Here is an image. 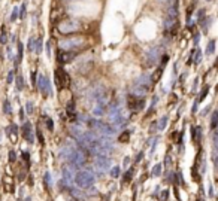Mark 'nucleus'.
I'll return each instance as SVG.
<instances>
[{
	"label": "nucleus",
	"instance_id": "1a4fd4ad",
	"mask_svg": "<svg viewBox=\"0 0 218 201\" xmlns=\"http://www.w3.org/2000/svg\"><path fill=\"white\" fill-rule=\"evenodd\" d=\"M6 134L8 137L11 139L12 143H17V139H18V127L15 124H11L8 128H6Z\"/></svg>",
	"mask_w": 218,
	"mask_h": 201
},
{
	"label": "nucleus",
	"instance_id": "ddd939ff",
	"mask_svg": "<svg viewBox=\"0 0 218 201\" xmlns=\"http://www.w3.org/2000/svg\"><path fill=\"white\" fill-rule=\"evenodd\" d=\"M191 131H193V140L196 143H200V127L199 125L197 127H193Z\"/></svg>",
	"mask_w": 218,
	"mask_h": 201
},
{
	"label": "nucleus",
	"instance_id": "c9c22d12",
	"mask_svg": "<svg viewBox=\"0 0 218 201\" xmlns=\"http://www.w3.org/2000/svg\"><path fill=\"white\" fill-rule=\"evenodd\" d=\"M33 46H35V39H33V38H30V40H29V49H30V51H33Z\"/></svg>",
	"mask_w": 218,
	"mask_h": 201
},
{
	"label": "nucleus",
	"instance_id": "20e7f679",
	"mask_svg": "<svg viewBox=\"0 0 218 201\" xmlns=\"http://www.w3.org/2000/svg\"><path fill=\"white\" fill-rule=\"evenodd\" d=\"M54 78H55V85H57L60 89L69 88V85H70V78H69V75H67V72H66L64 69L57 67V69H55Z\"/></svg>",
	"mask_w": 218,
	"mask_h": 201
},
{
	"label": "nucleus",
	"instance_id": "c756f323",
	"mask_svg": "<svg viewBox=\"0 0 218 201\" xmlns=\"http://www.w3.org/2000/svg\"><path fill=\"white\" fill-rule=\"evenodd\" d=\"M214 46H215V40H211L209 42V48H208V54H212L214 52Z\"/></svg>",
	"mask_w": 218,
	"mask_h": 201
},
{
	"label": "nucleus",
	"instance_id": "4c0bfd02",
	"mask_svg": "<svg viewBox=\"0 0 218 201\" xmlns=\"http://www.w3.org/2000/svg\"><path fill=\"white\" fill-rule=\"evenodd\" d=\"M169 164H170V157L167 155V157H166V165H169Z\"/></svg>",
	"mask_w": 218,
	"mask_h": 201
},
{
	"label": "nucleus",
	"instance_id": "aec40b11",
	"mask_svg": "<svg viewBox=\"0 0 218 201\" xmlns=\"http://www.w3.org/2000/svg\"><path fill=\"white\" fill-rule=\"evenodd\" d=\"M131 174H133V168H130V170L124 174V179H123V182H124V183H129V182H130V180H131Z\"/></svg>",
	"mask_w": 218,
	"mask_h": 201
},
{
	"label": "nucleus",
	"instance_id": "cd10ccee",
	"mask_svg": "<svg viewBox=\"0 0 218 201\" xmlns=\"http://www.w3.org/2000/svg\"><path fill=\"white\" fill-rule=\"evenodd\" d=\"M17 16H18V8H14L12 15H11V21H15V20H17Z\"/></svg>",
	"mask_w": 218,
	"mask_h": 201
},
{
	"label": "nucleus",
	"instance_id": "6e6552de",
	"mask_svg": "<svg viewBox=\"0 0 218 201\" xmlns=\"http://www.w3.org/2000/svg\"><path fill=\"white\" fill-rule=\"evenodd\" d=\"M23 137L29 142V143H33L35 139H33V131H32V125L30 122H24L23 124Z\"/></svg>",
	"mask_w": 218,
	"mask_h": 201
},
{
	"label": "nucleus",
	"instance_id": "72a5a7b5",
	"mask_svg": "<svg viewBox=\"0 0 218 201\" xmlns=\"http://www.w3.org/2000/svg\"><path fill=\"white\" fill-rule=\"evenodd\" d=\"M36 134H38V139H39V142H41V145H44V136H42V133H41V130H38V131H36Z\"/></svg>",
	"mask_w": 218,
	"mask_h": 201
},
{
	"label": "nucleus",
	"instance_id": "dca6fc26",
	"mask_svg": "<svg viewBox=\"0 0 218 201\" xmlns=\"http://www.w3.org/2000/svg\"><path fill=\"white\" fill-rule=\"evenodd\" d=\"M129 139H130V133H129V131H126V133H123V134L120 136V142H121V143H127Z\"/></svg>",
	"mask_w": 218,
	"mask_h": 201
},
{
	"label": "nucleus",
	"instance_id": "412c9836",
	"mask_svg": "<svg viewBox=\"0 0 218 201\" xmlns=\"http://www.w3.org/2000/svg\"><path fill=\"white\" fill-rule=\"evenodd\" d=\"M217 124H218V110H215V112H214V115H212V122H211V127H212V128H215V127H217Z\"/></svg>",
	"mask_w": 218,
	"mask_h": 201
},
{
	"label": "nucleus",
	"instance_id": "c85d7f7f",
	"mask_svg": "<svg viewBox=\"0 0 218 201\" xmlns=\"http://www.w3.org/2000/svg\"><path fill=\"white\" fill-rule=\"evenodd\" d=\"M167 197H169V191H167V189H164V191L161 192V197H160V200H161V201H166V200H167Z\"/></svg>",
	"mask_w": 218,
	"mask_h": 201
},
{
	"label": "nucleus",
	"instance_id": "b1692460",
	"mask_svg": "<svg viewBox=\"0 0 218 201\" xmlns=\"http://www.w3.org/2000/svg\"><path fill=\"white\" fill-rule=\"evenodd\" d=\"M45 124H46V127H48V130H49V131H52V130H54V124H52L51 118H48V116H46V118H45Z\"/></svg>",
	"mask_w": 218,
	"mask_h": 201
},
{
	"label": "nucleus",
	"instance_id": "473e14b6",
	"mask_svg": "<svg viewBox=\"0 0 218 201\" xmlns=\"http://www.w3.org/2000/svg\"><path fill=\"white\" fill-rule=\"evenodd\" d=\"M26 107H27V113H33V104H32V101H29Z\"/></svg>",
	"mask_w": 218,
	"mask_h": 201
},
{
	"label": "nucleus",
	"instance_id": "f03ea898",
	"mask_svg": "<svg viewBox=\"0 0 218 201\" xmlns=\"http://www.w3.org/2000/svg\"><path fill=\"white\" fill-rule=\"evenodd\" d=\"M73 180H75V183H76L78 186H81V188H90V186L94 185V176H93V173H90L87 170L78 171V173L73 176Z\"/></svg>",
	"mask_w": 218,
	"mask_h": 201
},
{
	"label": "nucleus",
	"instance_id": "58836bf2",
	"mask_svg": "<svg viewBox=\"0 0 218 201\" xmlns=\"http://www.w3.org/2000/svg\"><path fill=\"white\" fill-rule=\"evenodd\" d=\"M158 3H169V2H172V0H157Z\"/></svg>",
	"mask_w": 218,
	"mask_h": 201
},
{
	"label": "nucleus",
	"instance_id": "7ed1b4c3",
	"mask_svg": "<svg viewBox=\"0 0 218 201\" xmlns=\"http://www.w3.org/2000/svg\"><path fill=\"white\" fill-rule=\"evenodd\" d=\"M79 22L76 20H72V18H67L64 21H61L58 24V32L61 34H72V33H76L79 30Z\"/></svg>",
	"mask_w": 218,
	"mask_h": 201
},
{
	"label": "nucleus",
	"instance_id": "7c9ffc66",
	"mask_svg": "<svg viewBox=\"0 0 218 201\" xmlns=\"http://www.w3.org/2000/svg\"><path fill=\"white\" fill-rule=\"evenodd\" d=\"M166 122H167V118L164 116V118L161 119V122L158 124V128H160V130H164V127H166Z\"/></svg>",
	"mask_w": 218,
	"mask_h": 201
},
{
	"label": "nucleus",
	"instance_id": "5701e85b",
	"mask_svg": "<svg viewBox=\"0 0 218 201\" xmlns=\"http://www.w3.org/2000/svg\"><path fill=\"white\" fill-rule=\"evenodd\" d=\"M161 75H163V67H160V69L155 72V76L152 78V82H157V80H158V78H161Z\"/></svg>",
	"mask_w": 218,
	"mask_h": 201
},
{
	"label": "nucleus",
	"instance_id": "2eb2a0df",
	"mask_svg": "<svg viewBox=\"0 0 218 201\" xmlns=\"http://www.w3.org/2000/svg\"><path fill=\"white\" fill-rule=\"evenodd\" d=\"M24 46H23V43L21 42H18V57H17V61H15V64L18 66L20 64V61L23 60V52H24V49H23Z\"/></svg>",
	"mask_w": 218,
	"mask_h": 201
},
{
	"label": "nucleus",
	"instance_id": "6ab92c4d",
	"mask_svg": "<svg viewBox=\"0 0 218 201\" xmlns=\"http://www.w3.org/2000/svg\"><path fill=\"white\" fill-rule=\"evenodd\" d=\"M3 112H5L6 115H9V113L12 112V107H11V104H9V101H8V100L3 103Z\"/></svg>",
	"mask_w": 218,
	"mask_h": 201
},
{
	"label": "nucleus",
	"instance_id": "a19ab883",
	"mask_svg": "<svg viewBox=\"0 0 218 201\" xmlns=\"http://www.w3.org/2000/svg\"><path fill=\"white\" fill-rule=\"evenodd\" d=\"M215 66H217V67H218V61H217V64H215Z\"/></svg>",
	"mask_w": 218,
	"mask_h": 201
},
{
	"label": "nucleus",
	"instance_id": "9b49d317",
	"mask_svg": "<svg viewBox=\"0 0 218 201\" xmlns=\"http://www.w3.org/2000/svg\"><path fill=\"white\" fill-rule=\"evenodd\" d=\"M66 112H67V115H69L70 121L76 119V113H75V109H73V100L67 103V106H66Z\"/></svg>",
	"mask_w": 218,
	"mask_h": 201
},
{
	"label": "nucleus",
	"instance_id": "4468645a",
	"mask_svg": "<svg viewBox=\"0 0 218 201\" xmlns=\"http://www.w3.org/2000/svg\"><path fill=\"white\" fill-rule=\"evenodd\" d=\"M33 51H35L36 54H39V52L42 51V38H38V39L35 40V46H33Z\"/></svg>",
	"mask_w": 218,
	"mask_h": 201
},
{
	"label": "nucleus",
	"instance_id": "a878e982",
	"mask_svg": "<svg viewBox=\"0 0 218 201\" xmlns=\"http://www.w3.org/2000/svg\"><path fill=\"white\" fill-rule=\"evenodd\" d=\"M160 173H161V165L157 164V165L154 167V170H152V174H154V176H158Z\"/></svg>",
	"mask_w": 218,
	"mask_h": 201
},
{
	"label": "nucleus",
	"instance_id": "e433bc0d",
	"mask_svg": "<svg viewBox=\"0 0 218 201\" xmlns=\"http://www.w3.org/2000/svg\"><path fill=\"white\" fill-rule=\"evenodd\" d=\"M32 82H33V86H35V83H36V72L32 73Z\"/></svg>",
	"mask_w": 218,
	"mask_h": 201
},
{
	"label": "nucleus",
	"instance_id": "f257e3e1",
	"mask_svg": "<svg viewBox=\"0 0 218 201\" xmlns=\"http://www.w3.org/2000/svg\"><path fill=\"white\" fill-rule=\"evenodd\" d=\"M60 51H84L87 48V40L81 36H70L66 39H61L58 42Z\"/></svg>",
	"mask_w": 218,
	"mask_h": 201
},
{
	"label": "nucleus",
	"instance_id": "a211bd4d",
	"mask_svg": "<svg viewBox=\"0 0 218 201\" xmlns=\"http://www.w3.org/2000/svg\"><path fill=\"white\" fill-rule=\"evenodd\" d=\"M17 88H18L20 91L24 88V79H23V76H21V75H18V76H17Z\"/></svg>",
	"mask_w": 218,
	"mask_h": 201
},
{
	"label": "nucleus",
	"instance_id": "4be33fe9",
	"mask_svg": "<svg viewBox=\"0 0 218 201\" xmlns=\"http://www.w3.org/2000/svg\"><path fill=\"white\" fill-rule=\"evenodd\" d=\"M14 78H15V70H9L6 82H8V83H12V82H14Z\"/></svg>",
	"mask_w": 218,
	"mask_h": 201
},
{
	"label": "nucleus",
	"instance_id": "ea45409f",
	"mask_svg": "<svg viewBox=\"0 0 218 201\" xmlns=\"http://www.w3.org/2000/svg\"><path fill=\"white\" fill-rule=\"evenodd\" d=\"M20 116H21V119H24V110L21 109V112H20Z\"/></svg>",
	"mask_w": 218,
	"mask_h": 201
},
{
	"label": "nucleus",
	"instance_id": "2f4dec72",
	"mask_svg": "<svg viewBox=\"0 0 218 201\" xmlns=\"http://www.w3.org/2000/svg\"><path fill=\"white\" fill-rule=\"evenodd\" d=\"M15 160H17V154H15L14 151H11V152H9V161H11V162H15Z\"/></svg>",
	"mask_w": 218,
	"mask_h": 201
},
{
	"label": "nucleus",
	"instance_id": "f3484780",
	"mask_svg": "<svg viewBox=\"0 0 218 201\" xmlns=\"http://www.w3.org/2000/svg\"><path fill=\"white\" fill-rule=\"evenodd\" d=\"M6 42H8V34H6V32H5V27H2V34H0V43H2V45H6Z\"/></svg>",
	"mask_w": 218,
	"mask_h": 201
},
{
	"label": "nucleus",
	"instance_id": "423d86ee",
	"mask_svg": "<svg viewBox=\"0 0 218 201\" xmlns=\"http://www.w3.org/2000/svg\"><path fill=\"white\" fill-rule=\"evenodd\" d=\"M78 54H79V52H76V51H58L57 60H58L61 64H66V63L73 61V60L78 57Z\"/></svg>",
	"mask_w": 218,
	"mask_h": 201
},
{
	"label": "nucleus",
	"instance_id": "9d476101",
	"mask_svg": "<svg viewBox=\"0 0 218 201\" xmlns=\"http://www.w3.org/2000/svg\"><path fill=\"white\" fill-rule=\"evenodd\" d=\"M96 165H97V168H99V170L102 168V171H103V170H106V168L109 167V160H108L105 155H97Z\"/></svg>",
	"mask_w": 218,
	"mask_h": 201
},
{
	"label": "nucleus",
	"instance_id": "bb28decb",
	"mask_svg": "<svg viewBox=\"0 0 218 201\" xmlns=\"http://www.w3.org/2000/svg\"><path fill=\"white\" fill-rule=\"evenodd\" d=\"M111 174H112V177H118L120 176V167H114L112 171H111Z\"/></svg>",
	"mask_w": 218,
	"mask_h": 201
},
{
	"label": "nucleus",
	"instance_id": "39448f33",
	"mask_svg": "<svg viewBox=\"0 0 218 201\" xmlns=\"http://www.w3.org/2000/svg\"><path fill=\"white\" fill-rule=\"evenodd\" d=\"M143 98H139V97H136V95H133V94H129L127 95V106H129V109L130 110H134V112H139L142 107H143Z\"/></svg>",
	"mask_w": 218,
	"mask_h": 201
},
{
	"label": "nucleus",
	"instance_id": "393cba45",
	"mask_svg": "<svg viewBox=\"0 0 218 201\" xmlns=\"http://www.w3.org/2000/svg\"><path fill=\"white\" fill-rule=\"evenodd\" d=\"M18 16H20V18H24V16H26V4H24V3H23V4H21V8H20Z\"/></svg>",
	"mask_w": 218,
	"mask_h": 201
},
{
	"label": "nucleus",
	"instance_id": "0eeeda50",
	"mask_svg": "<svg viewBox=\"0 0 218 201\" xmlns=\"http://www.w3.org/2000/svg\"><path fill=\"white\" fill-rule=\"evenodd\" d=\"M38 88H39V91L44 94L45 97H48V95H49V92H51V83H49L48 78H45L44 75H41V76H39V80H38Z\"/></svg>",
	"mask_w": 218,
	"mask_h": 201
},
{
	"label": "nucleus",
	"instance_id": "f704fd0d",
	"mask_svg": "<svg viewBox=\"0 0 218 201\" xmlns=\"http://www.w3.org/2000/svg\"><path fill=\"white\" fill-rule=\"evenodd\" d=\"M49 183H51V177H49V173H46L45 174V185H48V188H49Z\"/></svg>",
	"mask_w": 218,
	"mask_h": 201
},
{
	"label": "nucleus",
	"instance_id": "f8f14e48",
	"mask_svg": "<svg viewBox=\"0 0 218 201\" xmlns=\"http://www.w3.org/2000/svg\"><path fill=\"white\" fill-rule=\"evenodd\" d=\"M3 186H5L6 192H12V191H14V183H12V179H11V177H5V180H3Z\"/></svg>",
	"mask_w": 218,
	"mask_h": 201
}]
</instances>
